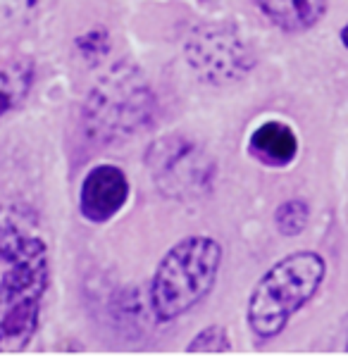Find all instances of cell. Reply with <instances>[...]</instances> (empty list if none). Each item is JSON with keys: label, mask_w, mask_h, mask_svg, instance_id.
<instances>
[{"label": "cell", "mask_w": 348, "mask_h": 362, "mask_svg": "<svg viewBox=\"0 0 348 362\" xmlns=\"http://www.w3.org/2000/svg\"><path fill=\"white\" fill-rule=\"evenodd\" d=\"M146 170L163 196L196 200L215 184V160L182 134H167L146 151Z\"/></svg>", "instance_id": "obj_5"}, {"label": "cell", "mask_w": 348, "mask_h": 362, "mask_svg": "<svg viewBox=\"0 0 348 362\" xmlns=\"http://www.w3.org/2000/svg\"><path fill=\"white\" fill-rule=\"evenodd\" d=\"M76 48L86 62H100L110 50V36L105 29H88L86 34L76 38Z\"/></svg>", "instance_id": "obj_13"}, {"label": "cell", "mask_w": 348, "mask_h": 362, "mask_svg": "<svg viewBox=\"0 0 348 362\" xmlns=\"http://www.w3.org/2000/svg\"><path fill=\"white\" fill-rule=\"evenodd\" d=\"M191 72L208 86H231L253 72V48L227 24H201L184 41Z\"/></svg>", "instance_id": "obj_6"}, {"label": "cell", "mask_w": 348, "mask_h": 362, "mask_svg": "<svg viewBox=\"0 0 348 362\" xmlns=\"http://www.w3.org/2000/svg\"><path fill=\"white\" fill-rule=\"evenodd\" d=\"M308 219H311V208H308V203L301 198L284 200V203H282L274 212L277 231L286 238H294V236L303 234V231L308 229Z\"/></svg>", "instance_id": "obj_11"}, {"label": "cell", "mask_w": 348, "mask_h": 362, "mask_svg": "<svg viewBox=\"0 0 348 362\" xmlns=\"http://www.w3.org/2000/svg\"><path fill=\"white\" fill-rule=\"evenodd\" d=\"M248 146L250 153L269 167H286L298 155V139H296L294 129L282 124V122L260 124L250 134Z\"/></svg>", "instance_id": "obj_9"}, {"label": "cell", "mask_w": 348, "mask_h": 362, "mask_svg": "<svg viewBox=\"0 0 348 362\" xmlns=\"http://www.w3.org/2000/svg\"><path fill=\"white\" fill-rule=\"evenodd\" d=\"M253 3L262 17L286 34H301L318 27L330 8V0H253Z\"/></svg>", "instance_id": "obj_8"}, {"label": "cell", "mask_w": 348, "mask_h": 362, "mask_svg": "<svg viewBox=\"0 0 348 362\" xmlns=\"http://www.w3.org/2000/svg\"><path fill=\"white\" fill-rule=\"evenodd\" d=\"M186 353H231V341L227 329L220 325H212L201 329L189 346H186Z\"/></svg>", "instance_id": "obj_12"}, {"label": "cell", "mask_w": 348, "mask_h": 362, "mask_svg": "<svg viewBox=\"0 0 348 362\" xmlns=\"http://www.w3.org/2000/svg\"><path fill=\"white\" fill-rule=\"evenodd\" d=\"M327 276L325 257L315 250H294L257 279L246 303V325L257 341L277 339L311 303Z\"/></svg>", "instance_id": "obj_2"}, {"label": "cell", "mask_w": 348, "mask_h": 362, "mask_svg": "<svg viewBox=\"0 0 348 362\" xmlns=\"http://www.w3.org/2000/svg\"><path fill=\"white\" fill-rule=\"evenodd\" d=\"M129 179L117 165H95L79 186V215L88 224H108L129 200Z\"/></svg>", "instance_id": "obj_7"}, {"label": "cell", "mask_w": 348, "mask_h": 362, "mask_svg": "<svg viewBox=\"0 0 348 362\" xmlns=\"http://www.w3.org/2000/svg\"><path fill=\"white\" fill-rule=\"evenodd\" d=\"M36 67L29 57H19L0 69V119L24 105L34 86Z\"/></svg>", "instance_id": "obj_10"}, {"label": "cell", "mask_w": 348, "mask_h": 362, "mask_svg": "<svg viewBox=\"0 0 348 362\" xmlns=\"http://www.w3.org/2000/svg\"><path fill=\"white\" fill-rule=\"evenodd\" d=\"M339 41L348 48V24H344V27H341V31H339Z\"/></svg>", "instance_id": "obj_14"}, {"label": "cell", "mask_w": 348, "mask_h": 362, "mask_svg": "<svg viewBox=\"0 0 348 362\" xmlns=\"http://www.w3.org/2000/svg\"><path fill=\"white\" fill-rule=\"evenodd\" d=\"M156 93L139 67H112L88 93L81 110L83 132L95 144H115L141 134L156 117Z\"/></svg>", "instance_id": "obj_4"}, {"label": "cell", "mask_w": 348, "mask_h": 362, "mask_svg": "<svg viewBox=\"0 0 348 362\" xmlns=\"http://www.w3.org/2000/svg\"><path fill=\"white\" fill-rule=\"evenodd\" d=\"M0 255L8 262L0 276V355H15L27 351L41 325L50 260L43 238L19 231L0 234Z\"/></svg>", "instance_id": "obj_1"}, {"label": "cell", "mask_w": 348, "mask_h": 362, "mask_svg": "<svg viewBox=\"0 0 348 362\" xmlns=\"http://www.w3.org/2000/svg\"><path fill=\"white\" fill-rule=\"evenodd\" d=\"M222 267L217 238L193 234L179 238L158 262L148 286V303L158 322H174L208 298Z\"/></svg>", "instance_id": "obj_3"}]
</instances>
